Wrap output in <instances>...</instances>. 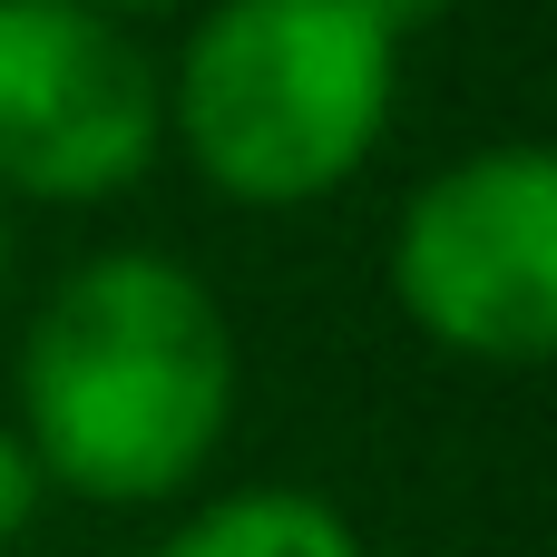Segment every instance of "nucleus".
Segmentation results:
<instances>
[{
  "label": "nucleus",
  "mask_w": 557,
  "mask_h": 557,
  "mask_svg": "<svg viewBox=\"0 0 557 557\" xmlns=\"http://www.w3.org/2000/svg\"><path fill=\"white\" fill-rule=\"evenodd\" d=\"M245 352L215 284L157 245L78 255L20 333V450L88 509L186 499L235 431Z\"/></svg>",
  "instance_id": "1"
},
{
  "label": "nucleus",
  "mask_w": 557,
  "mask_h": 557,
  "mask_svg": "<svg viewBox=\"0 0 557 557\" xmlns=\"http://www.w3.org/2000/svg\"><path fill=\"white\" fill-rule=\"evenodd\" d=\"M401 98V29L372 0H215L166 69L176 157L255 215L343 196Z\"/></svg>",
  "instance_id": "2"
},
{
  "label": "nucleus",
  "mask_w": 557,
  "mask_h": 557,
  "mask_svg": "<svg viewBox=\"0 0 557 557\" xmlns=\"http://www.w3.org/2000/svg\"><path fill=\"white\" fill-rule=\"evenodd\" d=\"M401 323L480 372H539L557 352V157L490 137L431 166L392 225Z\"/></svg>",
  "instance_id": "3"
},
{
  "label": "nucleus",
  "mask_w": 557,
  "mask_h": 557,
  "mask_svg": "<svg viewBox=\"0 0 557 557\" xmlns=\"http://www.w3.org/2000/svg\"><path fill=\"white\" fill-rule=\"evenodd\" d=\"M166 157V69L88 0H0V196L108 206Z\"/></svg>",
  "instance_id": "4"
},
{
  "label": "nucleus",
  "mask_w": 557,
  "mask_h": 557,
  "mask_svg": "<svg viewBox=\"0 0 557 557\" xmlns=\"http://www.w3.org/2000/svg\"><path fill=\"white\" fill-rule=\"evenodd\" d=\"M157 557H362V529L323 499V490H294V480H245V490H215L196 499Z\"/></svg>",
  "instance_id": "5"
},
{
  "label": "nucleus",
  "mask_w": 557,
  "mask_h": 557,
  "mask_svg": "<svg viewBox=\"0 0 557 557\" xmlns=\"http://www.w3.org/2000/svg\"><path fill=\"white\" fill-rule=\"evenodd\" d=\"M39 499H49V490H39V470H29V450H20V431L0 421V557H10L20 539H29V519H39Z\"/></svg>",
  "instance_id": "6"
},
{
  "label": "nucleus",
  "mask_w": 557,
  "mask_h": 557,
  "mask_svg": "<svg viewBox=\"0 0 557 557\" xmlns=\"http://www.w3.org/2000/svg\"><path fill=\"white\" fill-rule=\"evenodd\" d=\"M392 29H421V20H441V10H460V0H372Z\"/></svg>",
  "instance_id": "7"
},
{
  "label": "nucleus",
  "mask_w": 557,
  "mask_h": 557,
  "mask_svg": "<svg viewBox=\"0 0 557 557\" xmlns=\"http://www.w3.org/2000/svg\"><path fill=\"white\" fill-rule=\"evenodd\" d=\"M88 10H108V20H147V10H176V0H88Z\"/></svg>",
  "instance_id": "8"
},
{
  "label": "nucleus",
  "mask_w": 557,
  "mask_h": 557,
  "mask_svg": "<svg viewBox=\"0 0 557 557\" xmlns=\"http://www.w3.org/2000/svg\"><path fill=\"white\" fill-rule=\"evenodd\" d=\"M0 294H10V196H0Z\"/></svg>",
  "instance_id": "9"
}]
</instances>
